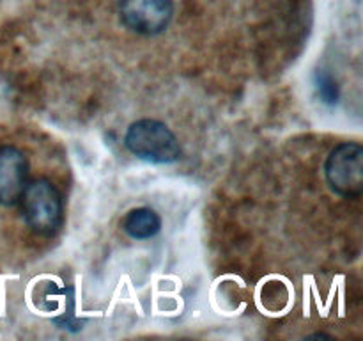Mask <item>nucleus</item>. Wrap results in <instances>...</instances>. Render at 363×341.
I'll list each match as a JSON object with an SVG mask.
<instances>
[{"mask_svg": "<svg viewBox=\"0 0 363 341\" xmlns=\"http://www.w3.org/2000/svg\"><path fill=\"white\" fill-rule=\"evenodd\" d=\"M128 151L144 162L165 166L181 158V146L176 134L158 119H138L128 126L124 135Z\"/></svg>", "mask_w": 363, "mask_h": 341, "instance_id": "obj_1", "label": "nucleus"}, {"mask_svg": "<svg viewBox=\"0 0 363 341\" xmlns=\"http://www.w3.org/2000/svg\"><path fill=\"white\" fill-rule=\"evenodd\" d=\"M21 213L27 226L41 237H53L64 222V201L59 188L50 180L27 183L20 197Z\"/></svg>", "mask_w": 363, "mask_h": 341, "instance_id": "obj_2", "label": "nucleus"}, {"mask_svg": "<svg viewBox=\"0 0 363 341\" xmlns=\"http://www.w3.org/2000/svg\"><path fill=\"white\" fill-rule=\"evenodd\" d=\"M330 188L342 197H358L363 190V148L358 142H342L330 151L325 163Z\"/></svg>", "mask_w": 363, "mask_h": 341, "instance_id": "obj_3", "label": "nucleus"}, {"mask_svg": "<svg viewBox=\"0 0 363 341\" xmlns=\"http://www.w3.org/2000/svg\"><path fill=\"white\" fill-rule=\"evenodd\" d=\"M172 14V0H119L123 25L142 36H156L165 31Z\"/></svg>", "mask_w": 363, "mask_h": 341, "instance_id": "obj_4", "label": "nucleus"}, {"mask_svg": "<svg viewBox=\"0 0 363 341\" xmlns=\"http://www.w3.org/2000/svg\"><path fill=\"white\" fill-rule=\"evenodd\" d=\"M28 162L16 146H0V206L20 202L27 187Z\"/></svg>", "mask_w": 363, "mask_h": 341, "instance_id": "obj_5", "label": "nucleus"}, {"mask_svg": "<svg viewBox=\"0 0 363 341\" xmlns=\"http://www.w3.org/2000/svg\"><path fill=\"white\" fill-rule=\"evenodd\" d=\"M123 229L133 240H149L162 229V217L147 206L133 208L124 215Z\"/></svg>", "mask_w": 363, "mask_h": 341, "instance_id": "obj_6", "label": "nucleus"}, {"mask_svg": "<svg viewBox=\"0 0 363 341\" xmlns=\"http://www.w3.org/2000/svg\"><path fill=\"white\" fill-rule=\"evenodd\" d=\"M314 84H315V91H318L319 98H321L323 103H326V105H335V103L339 102V96H340L339 84H337L335 77H333L328 70L315 71Z\"/></svg>", "mask_w": 363, "mask_h": 341, "instance_id": "obj_7", "label": "nucleus"}]
</instances>
